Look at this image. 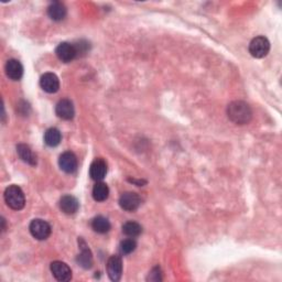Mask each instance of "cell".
<instances>
[{"mask_svg":"<svg viewBox=\"0 0 282 282\" xmlns=\"http://www.w3.org/2000/svg\"><path fill=\"white\" fill-rule=\"evenodd\" d=\"M148 280H151V281H161L162 280L161 270H160V268H159V267H156V268H154L153 270H151V272L149 273Z\"/></svg>","mask_w":282,"mask_h":282,"instance_id":"23","label":"cell"},{"mask_svg":"<svg viewBox=\"0 0 282 282\" xmlns=\"http://www.w3.org/2000/svg\"><path fill=\"white\" fill-rule=\"evenodd\" d=\"M62 139V136L59 129L50 128L45 134V141L49 147H56L59 146Z\"/></svg>","mask_w":282,"mask_h":282,"instance_id":"20","label":"cell"},{"mask_svg":"<svg viewBox=\"0 0 282 282\" xmlns=\"http://www.w3.org/2000/svg\"><path fill=\"white\" fill-rule=\"evenodd\" d=\"M6 74L12 81H19L24 75V67L18 60L11 59L6 63Z\"/></svg>","mask_w":282,"mask_h":282,"instance_id":"13","label":"cell"},{"mask_svg":"<svg viewBox=\"0 0 282 282\" xmlns=\"http://www.w3.org/2000/svg\"><path fill=\"white\" fill-rule=\"evenodd\" d=\"M107 175V163L102 158L95 159L91 164L90 176L94 181H102Z\"/></svg>","mask_w":282,"mask_h":282,"instance_id":"12","label":"cell"},{"mask_svg":"<svg viewBox=\"0 0 282 282\" xmlns=\"http://www.w3.org/2000/svg\"><path fill=\"white\" fill-rule=\"evenodd\" d=\"M108 277L112 281H119L122 274V262L119 256H112L107 262Z\"/></svg>","mask_w":282,"mask_h":282,"instance_id":"9","label":"cell"},{"mask_svg":"<svg viewBox=\"0 0 282 282\" xmlns=\"http://www.w3.org/2000/svg\"><path fill=\"white\" fill-rule=\"evenodd\" d=\"M141 204L140 197L135 192H126L121 194L119 199V205L127 212H134Z\"/></svg>","mask_w":282,"mask_h":282,"instance_id":"5","label":"cell"},{"mask_svg":"<svg viewBox=\"0 0 282 282\" xmlns=\"http://www.w3.org/2000/svg\"><path fill=\"white\" fill-rule=\"evenodd\" d=\"M67 7L62 3L55 2L48 7V16L53 21H61L67 16Z\"/></svg>","mask_w":282,"mask_h":282,"instance_id":"16","label":"cell"},{"mask_svg":"<svg viewBox=\"0 0 282 282\" xmlns=\"http://www.w3.org/2000/svg\"><path fill=\"white\" fill-rule=\"evenodd\" d=\"M110 197V189L106 183L97 182L93 187V198L97 202H104Z\"/></svg>","mask_w":282,"mask_h":282,"instance_id":"19","label":"cell"},{"mask_svg":"<svg viewBox=\"0 0 282 282\" xmlns=\"http://www.w3.org/2000/svg\"><path fill=\"white\" fill-rule=\"evenodd\" d=\"M59 165L65 173H74L77 169V158L73 153L67 151L60 156Z\"/></svg>","mask_w":282,"mask_h":282,"instance_id":"10","label":"cell"},{"mask_svg":"<svg viewBox=\"0 0 282 282\" xmlns=\"http://www.w3.org/2000/svg\"><path fill=\"white\" fill-rule=\"evenodd\" d=\"M79 243V247H81L82 251L81 254H79L76 258V262L77 264L82 267V268L84 269H90L92 268L93 266V255L91 250L89 249L88 246H86L85 242L83 240H79L78 241Z\"/></svg>","mask_w":282,"mask_h":282,"instance_id":"14","label":"cell"},{"mask_svg":"<svg viewBox=\"0 0 282 282\" xmlns=\"http://www.w3.org/2000/svg\"><path fill=\"white\" fill-rule=\"evenodd\" d=\"M137 248V243L135 240H133L132 237L130 238H127V240L122 241L120 243V250L122 254L125 255H129L132 254V252H134Z\"/></svg>","mask_w":282,"mask_h":282,"instance_id":"22","label":"cell"},{"mask_svg":"<svg viewBox=\"0 0 282 282\" xmlns=\"http://www.w3.org/2000/svg\"><path fill=\"white\" fill-rule=\"evenodd\" d=\"M122 233L128 237L135 238L142 233V227L137 222H127L122 225Z\"/></svg>","mask_w":282,"mask_h":282,"instance_id":"21","label":"cell"},{"mask_svg":"<svg viewBox=\"0 0 282 282\" xmlns=\"http://www.w3.org/2000/svg\"><path fill=\"white\" fill-rule=\"evenodd\" d=\"M227 116L236 125H246L252 118V111L250 106L243 100L231 102L227 107Z\"/></svg>","mask_w":282,"mask_h":282,"instance_id":"1","label":"cell"},{"mask_svg":"<svg viewBox=\"0 0 282 282\" xmlns=\"http://www.w3.org/2000/svg\"><path fill=\"white\" fill-rule=\"evenodd\" d=\"M40 85L42 90L49 93V94H54L60 89V81L59 77H57L53 73H46L41 76L40 79Z\"/></svg>","mask_w":282,"mask_h":282,"instance_id":"11","label":"cell"},{"mask_svg":"<svg viewBox=\"0 0 282 282\" xmlns=\"http://www.w3.org/2000/svg\"><path fill=\"white\" fill-rule=\"evenodd\" d=\"M5 201L7 205L14 211H20L26 205V198L24 191L17 185H10L5 191Z\"/></svg>","mask_w":282,"mask_h":282,"instance_id":"2","label":"cell"},{"mask_svg":"<svg viewBox=\"0 0 282 282\" xmlns=\"http://www.w3.org/2000/svg\"><path fill=\"white\" fill-rule=\"evenodd\" d=\"M111 223L104 216H96L92 221V228L98 234H106L111 230Z\"/></svg>","mask_w":282,"mask_h":282,"instance_id":"18","label":"cell"},{"mask_svg":"<svg viewBox=\"0 0 282 282\" xmlns=\"http://www.w3.org/2000/svg\"><path fill=\"white\" fill-rule=\"evenodd\" d=\"M17 153L19 155V157L23 159V161L27 162L28 164L30 165H35L37 164V156H35L31 148L28 146V144L25 143H20L17 146Z\"/></svg>","mask_w":282,"mask_h":282,"instance_id":"17","label":"cell"},{"mask_svg":"<svg viewBox=\"0 0 282 282\" xmlns=\"http://www.w3.org/2000/svg\"><path fill=\"white\" fill-rule=\"evenodd\" d=\"M55 113L57 115V117H60L63 120L73 119L74 115H75L73 103H72L70 99H67V98L60 100V102L56 104Z\"/></svg>","mask_w":282,"mask_h":282,"instance_id":"8","label":"cell"},{"mask_svg":"<svg viewBox=\"0 0 282 282\" xmlns=\"http://www.w3.org/2000/svg\"><path fill=\"white\" fill-rule=\"evenodd\" d=\"M31 235L38 241H46L51 235V226L46 221L37 219L33 220L29 226Z\"/></svg>","mask_w":282,"mask_h":282,"instance_id":"4","label":"cell"},{"mask_svg":"<svg viewBox=\"0 0 282 282\" xmlns=\"http://www.w3.org/2000/svg\"><path fill=\"white\" fill-rule=\"evenodd\" d=\"M55 53H56V56L59 57V60L64 63H69L71 61H73L77 55L75 46L71 45L69 42L60 43L55 50Z\"/></svg>","mask_w":282,"mask_h":282,"instance_id":"6","label":"cell"},{"mask_svg":"<svg viewBox=\"0 0 282 282\" xmlns=\"http://www.w3.org/2000/svg\"><path fill=\"white\" fill-rule=\"evenodd\" d=\"M270 51V42L265 37H256L252 39L249 45L250 54L256 59H263Z\"/></svg>","mask_w":282,"mask_h":282,"instance_id":"3","label":"cell"},{"mask_svg":"<svg viewBox=\"0 0 282 282\" xmlns=\"http://www.w3.org/2000/svg\"><path fill=\"white\" fill-rule=\"evenodd\" d=\"M79 203L76 198L72 195H64L60 200V208L62 212L68 215H73L78 211Z\"/></svg>","mask_w":282,"mask_h":282,"instance_id":"15","label":"cell"},{"mask_svg":"<svg viewBox=\"0 0 282 282\" xmlns=\"http://www.w3.org/2000/svg\"><path fill=\"white\" fill-rule=\"evenodd\" d=\"M51 272L53 277L61 282H67L72 279V270L70 267L63 262H53L51 264Z\"/></svg>","mask_w":282,"mask_h":282,"instance_id":"7","label":"cell"}]
</instances>
